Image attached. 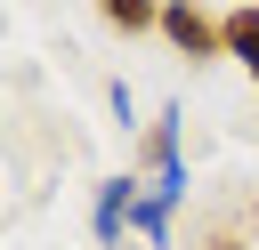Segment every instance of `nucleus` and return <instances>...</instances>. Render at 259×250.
Returning <instances> with one entry per match:
<instances>
[{
    "label": "nucleus",
    "mask_w": 259,
    "mask_h": 250,
    "mask_svg": "<svg viewBox=\"0 0 259 250\" xmlns=\"http://www.w3.org/2000/svg\"><path fill=\"white\" fill-rule=\"evenodd\" d=\"M105 105H113V121H121V129H138V97H130V81H113V89H105Z\"/></svg>",
    "instance_id": "7"
},
{
    "label": "nucleus",
    "mask_w": 259,
    "mask_h": 250,
    "mask_svg": "<svg viewBox=\"0 0 259 250\" xmlns=\"http://www.w3.org/2000/svg\"><path fill=\"white\" fill-rule=\"evenodd\" d=\"M178 194H186V161H178V169H162V177L138 194V218H130V226H138L146 242H162V234H170V210H178Z\"/></svg>",
    "instance_id": "3"
},
{
    "label": "nucleus",
    "mask_w": 259,
    "mask_h": 250,
    "mask_svg": "<svg viewBox=\"0 0 259 250\" xmlns=\"http://www.w3.org/2000/svg\"><path fill=\"white\" fill-rule=\"evenodd\" d=\"M178 121H186L178 105H162V113L146 121V169H154V177H162V169H178Z\"/></svg>",
    "instance_id": "5"
},
{
    "label": "nucleus",
    "mask_w": 259,
    "mask_h": 250,
    "mask_svg": "<svg viewBox=\"0 0 259 250\" xmlns=\"http://www.w3.org/2000/svg\"><path fill=\"white\" fill-rule=\"evenodd\" d=\"M97 16L113 32H162V0H97Z\"/></svg>",
    "instance_id": "6"
},
{
    "label": "nucleus",
    "mask_w": 259,
    "mask_h": 250,
    "mask_svg": "<svg viewBox=\"0 0 259 250\" xmlns=\"http://www.w3.org/2000/svg\"><path fill=\"white\" fill-rule=\"evenodd\" d=\"M162 40H170L178 56H194V65L227 56V24H219L202 0H162Z\"/></svg>",
    "instance_id": "1"
},
{
    "label": "nucleus",
    "mask_w": 259,
    "mask_h": 250,
    "mask_svg": "<svg viewBox=\"0 0 259 250\" xmlns=\"http://www.w3.org/2000/svg\"><path fill=\"white\" fill-rule=\"evenodd\" d=\"M202 250H243V242H227V234H219V242H202Z\"/></svg>",
    "instance_id": "8"
},
{
    "label": "nucleus",
    "mask_w": 259,
    "mask_h": 250,
    "mask_svg": "<svg viewBox=\"0 0 259 250\" xmlns=\"http://www.w3.org/2000/svg\"><path fill=\"white\" fill-rule=\"evenodd\" d=\"M138 194H146L138 177H105V185H97V202H89V234H97L105 250L130 234V218H138Z\"/></svg>",
    "instance_id": "2"
},
{
    "label": "nucleus",
    "mask_w": 259,
    "mask_h": 250,
    "mask_svg": "<svg viewBox=\"0 0 259 250\" xmlns=\"http://www.w3.org/2000/svg\"><path fill=\"white\" fill-rule=\"evenodd\" d=\"M219 24H227V56H235V65L251 73V89H259V0H243V8H227Z\"/></svg>",
    "instance_id": "4"
}]
</instances>
